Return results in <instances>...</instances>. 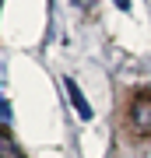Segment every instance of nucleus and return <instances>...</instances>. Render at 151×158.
Returning <instances> with one entry per match:
<instances>
[{
	"instance_id": "1",
	"label": "nucleus",
	"mask_w": 151,
	"mask_h": 158,
	"mask_svg": "<svg viewBox=\"0 0 151 158\" xmlns=\"http://www.w3.org/2000/svg\"><path fill=\"white\" fill-rule=\"evenodd\" d=\"M130 127L137 134L151 137V95H137L130 102Z\"/></svg>"
},
{
	"instance_id": "3",
	"label": "nucleus",
	"mask_w": 151,
	"mask_h": 158,
	"mask_svg": "<svg viewBox=\"0 0 151 158\" xmlns=\"http://www.w3.org/2000/svg\"><path fill=\"white\" fill-rule=\"evenodd\" d=\"M0 158H21L18 155V144L11 141V137H4V134H0Z\"/></svg>"
},
{
	"instance_id": "4",
	"label": "nucleus",
	"mask_w": 151,
	"mask_h": 158,
	"mask_svg": "<svg viewBox=\"0 0 151 158\" xmlns=\"http://www.w3.org/2000/svg\"><path fill=\"white\" fill-rule=\"evenodd\" d=\"M116 4H120V7H123V11H127V7H130V0H116Z\"/></svg>"
},
{
	"instance_id": "2",
	"label": "nucleus",
	"mask_w": 151,
	"mask_h": 158,
	"mask_svg": "<svg viewBox=\"0 0 151 158\" xmlns=\"http://www.w3.org/2000/svg\"><path fill=\"white\" fill-rule=\"evenodd\" d=\"M63 88H67V95H70V106H74V113H78L81 119H91V106L84 102V95H81V88H78V81H63Z\"/></svg>"
}]
</instances>
